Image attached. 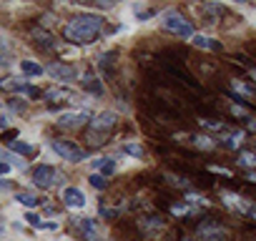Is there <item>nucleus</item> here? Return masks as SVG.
I'll return each instance as SVG.
<instances>
[{"instance_id":"f257e3e1","label":"nucleus","mask_w":256,"mask_h":241,"mask_svg":"<svg viewBox=\"0 0 256 241\" xmlns=\"http://www.w3.org/2000/svg\"><path fill=\"white\" fill-rule=\"evenodd\" d=\"M106 20L103 16H96V13H80L76 18H70L66 26H63V38L73 46H90L96 43V38L100 36Z\"/></svg>"},{"instance_id":"f03ea898","label":"nucleus","mask_w":256,"mask_h":241,"mask_svg":"<svg viewBox=\"0 0 256 241\" xmlns=\"http://www.w3.org/2000/svg\"><path fill=\"white\" fill-rule=\"evenodd\" d=\"M118 124V113L116 110H100L90 124H88V144H103L108 131Z\"/></svg>"},{"instance_id":"7ed1b4c3","label":"nucleus","mask_w":256,"mask_h":241,"mask_svg":"<svg viewBox=\"0 0 256 241\" xmlns=\"http://www.w3.org/2000/svg\"><path fill=\"white\" fill-rule=\"evenodd\" d=\"M161 28L164 30H168V33H174V36H181V38H194L196 33H194V26H191V20H186L181 13H176V10H166L164 16H161Z\"/></svg>"},{"instance_id":"20e7f679","label":"nucleus","mask_w":256,"mask_h":241,"mask_svg":"<svg viewBox=\"0 0 256 241\" xmlns=\"http://www.w3.org/2000/svg\"><path fill=\"white\" fill-rule=\"evenodd\" d=\"M86 124H90V113H88L86 108H73V110H63V113L56 116V126L68 128V131L80 128V126H86Z\"/></svg>"},{"instance_id":"39448f33","label":"nucleus","mask_w":256,"mask_h":241,"mask_svg":"<svg viewBox=\"0 0 256 241\" xmlns=\"http://www.w3.org/2000/svg\"><path fill=\"white\" fill-rule=\"evenodd\" d=\"M30 178L38 188H53L58 181H63V176L58 174V168H53L50 164H38L33 171H30Z\"/></svg>"},{"instance_id":"423d86ee","label":"nucleus","mask_w":256,"mask_h":241,"mask_svg":"<svg viewBox=\"0 0 256 241\" xmlns=\"http://www.w3.org/2000/svg\"><path fill=\"white\" fill-rule=\"evenodd\" d=\"M50 148H53V154L56 156H60L63 161H70V164H78V161H86L88 158V154H86V148H80V146H76V144H70V141H50Z\"/></svg>"},{"instance_id":"0eeeda50","label":"nucleus","mask_w":256,"mask_h":241,"mask_svg":"<svg viewBox=\"0 0 256 241\" xmlns=\"http://www.w3.org/2000/svg\"><path fill=\"white\" fill-rule=\"evenodd\" d=\"M60 201H63V206H68L73 211H83L88 206V196L80 186H66L60 191Z\"/></svg>"},{"instance_id":"6e6552de","label":"nucleus","mask_w":256,"mask_h":241,"mask_svg":"<svg viewBox=\"0 0 256 241\" xmlns=\"http://www.w3.org/2000/svg\"><path fill=\"white\" fill-rule=\"evenodd\" d=\"M196 236L198 241H228V231L216 224V221H204L196 226Z\"/></svg>"},{"instance_id":"1a4fd4ad","label":"nucleus","mask_w":256,"mask_h":241,"mask_svg":"<svg viewBox=\"0 0 256 241\" xmlns=\"http://www.w3.org/2000/svg\"><path fill=\"white\" fill-rule=\"evenodd\" d=\"M46 73H48L53 80L63 83V86L78 80V68H76V66H68V63H50V66L46 68Z\"/></svg>"},{"instance_id":"9d476101","label":"nucleus","mask_w":256,"mask_h":241,"mask_svg":"<svg viewBox=\"0 0 256 241\" xmlns=\"http://www.w3.org/2000/svg\"><path fill=\"white\" fill-rule=\"evenodd\" d=\"M0 88H3L6 93H23L26 98H30V96H36V90L28 86V78H3L0 80Z\"/></svg>"},{"instance_id":"9b49d317","label":"nucleus","mask_w":256,"mask_h":241,"mask_svg":"<svg viewBox=\"0 0 256 241\" xmlns=\"http://www.w3.org/2000/svg\"><path fill=\"white\" fill-rule=\"evenodd\" d=\"M221 204H224L226 208L236 211V214H246V216H248V206H251V201L241 198V196L234 194V191H221Z\"/></svg>"},{"instance_id":"f8f14e48","label":"nucleus","mask_w":256,"mask_h":241,"mask_svg":"<svg viewBox=\"0 0 256 241\" xmlns=\"http://www.w3.org/2000/svg\"><path fill=\"white\" fill-rule=\"evenodd\" d=\"M18 70H20V76L23 78H40V76H46V68L38 63V60H30V58H23V60H18Z\"/></svg>"},{"instance_id":"ddd939ff","label":"nucleus","mask_w":256,"mask_h":241,"mask_svg":"<svg viewBox=\"0 0 256 241\" xmlns=\"http://www.w3.org/2000/svg\"><path fill=\"white\" fill-rule=\"evenodd\" d=\"M43 98H46L48 103L70 100V98H76V90H73V88H68V86H53V88H48V90L43 93Z\"/></svg>"},{"instance_id":"4468645a","label":"nucleus","mask_w":256,"mask_h":241,"mask_svg":"<svg viewBox=\"0 0 256 241\" xmlns=\"http://www.w3.org/2000/svg\"><path fill=\"white\" fill-rule=\"evenodd\" d=\"M90 166H93V174H100V176H113L116 174V168H118V164H116V158H110V156H100V158H93L90 161Z\"/></svg>"},{"instance_id":"2eb2a0df","label":"nucleus","mask_w":256,"mask_h":241,"mask_svg":"<svg viewBox=\"0 0 256 241\" xmlns=\"http://www.w3.org/2000/svg\"><path fill=\"white\" fill-rule=\"evenodd\" d=\"M0 158H3L6 164H10L13 168H18V171H26V168H28V161H26L23 156L13 154V151H10V148H6V146H3V151H0Z\"/></svg>"},{"instance_id":"dca6fc26","label":"nucleus","mask_w":256,"mask_h":241,"mask_svg":"<svg viewBox=\"0 0 256 241\" xmlns=\"http://www.w3.org/2000/svg\"><path fill=\"white\" fill-rule=\"evenodd\" d=\"M188 43H191L194 48H204V50H218V48H221L218 40H214V38H208V36H204V33H196Z\"/></svg>"},{"instance_id":"f3484780","label":"nucleus","mask_w":256,"mask_h":241,"mask_svg":"<svg viewBox=\"0 0 256 241\" xmlns=\"http://www.w3.org/2000/svg\"><path fill=\"white\" fill-rule=\"evenodd\" d=\"M221 141H224V146H226L228 151H241V146H244L246 136H244V131H228Z\"/></svg>"},{"instance_id":"a211bd4d","label":"nucleus","mask_w":256,"mask_h":241,"mask_svg":"<svg viewBox=\"0 0 256 241\" xmlns=\"http://www.w3.org/2000/svg\"><path fill=\"white\" fill-rule=\"evenodd\" d=\"M231 90H234L236 96H241V98H244L246 103H256V93H254V90H251V88H248V86H246L244 80L234 78V80H231Z\"/></svg>"},{"instance_id":"6ab92c4d","label":"nucleus","mask_w":256,"mask_h":241,"mask_svg":"<svg viewBox=\"0 0 256 241\" xmlns=\"http://www.w3.org/2000/svg\"><path fill=\"white\" fill-rule=\"evenodd\" d=\"M6 148H10L13 154H18V156H30L33 151H36V146L33 144H28V141H23V138H16V141H8L6 144Z\"/></svg>"},{"instance_id":"aec40b11","label":"nucleus","mask_w":256,"mask_h":241,"mask_svg":"<svg viewBox=\"0 0 256 241\" xmlns=\"http://www.w3.org/2000/svg\"><path fill=\"white\" fill-rule=\"evenodd\" d=\"M16 201H18L20 206H26L28 211H33L36 206H40V196L33 194V191H18V194H16Z\"/></svg>"},{"instance_id":"412c9836","label":"nucleus","mask_w":256,"mask_h":241,"mask_svg":"<svg viewBox=\"0 0 256 241\" xmlns=\"http://www.w3.org/2000/svg\"><path fill=\"white\" fill-rule=\"evenodd\" d=\"M120 154H123V156H131V158H138V161L146 156V151H144V146H141L138 141H126V144L120 146Z\"/></svg>"},{"instance_id":"4be33fe9","label":"nucleus","mask_w":256,"mask_h":241,"mask_svg":"<svg viewBox=\"0 0 256 241\" xmlns=\"http://www.w3.org/2000/svg\"><path fill=\"white\" fill-rule=\"evenodd\" d=\"M83 88H88L93 96H103V93H106L103 83H100L96 76H86V78H83Z\"/></svg>"},{"instance_id":"5701e85b","label":"nucleus","mask_w":256,"mask_h":241,"mask_svg":"<svg viewBox=\"0 0 256 241\" xmlns=\"http://www.w3.org/2000/svg\"><path fill=\"white\" fill-rule=\"evenodd\" d=\"M191 141H194V146L201 148V151H214V148H216V141H214L211 136H206V134H201V136H191Z\"/></svg>"},{"instance_id":"b1692460","label":"nucleus","mask_w":256,"mask_h":241,"mask_svg":"<svg viewBox=\"0 0 256 241\" xmlns=\"http://www.w3.org/2000/svg\"><path fill=\"white\" fill-rule=\"evenodd\" d=\"M198 124H201L204 128H208V131H216V134H224V136H226V134L231 131L228 126H224V124H218V120H211V118H201V120H198Z\"/></svg>"},{"instance_id":"393cba45","label":"nucleus","mask_w":256,"mask_h":241,"mask_svg":"<svg viewBox=\"0 0 256 241\" xmlns=\"http://www.w3.org/2000/svg\"><path fill=\"white\" fill-rule=\"evenodd\" d=\"M238 164H241L244 168L254 171V168H256V154H254V151H238Z\"/></svg>"},{"instance_id":"a878e982","label":"nucleus","mask_w":256,"mask_h":241,"mask_svg":"<svg viewBox=\"0 0 256 241\" xmlns=\"http://www.w3.org/2000/svg\"><path fill=\"white\" fill-rule=\"evenodd\" d=\"M26 221L33 226V228H40V231H48V221H43L38 214H33V211H26Z\"/></svg>"},{"instance_id":"bb28decb","label":"nucleus","mask_w":256,"mask_h":241,"mask_svg":"<svg viewBox=\"0 0 256 241\" xmlns=\"http://www.w3.org/2000/svg\"><path fill=\"white\" fill-rule=\"evenodd\" d=\"M78 228H80L88 238H96V221H93V218H78Z\"/></svg>"},{"instance_id":"cd10ccee","label":"nucleus","mask_w":256,"mask_h":241,"mask_svg":"<svg viewBox=\"0 0 256 241\" xmlns=\"http://www.w3.org/2000/svg\"><path fill=\"white\" fill-rule=\"evenodd\" d=\"M171 214H174V216H194L196 208H194L191 204H174V206H171Z\"/></svg>"},{"instance_id":"c85d7f7f","label":"nucleus","mask_w":256,"mask_h":241,"mask_svg":"<svg viewBox=\"0 0 256 241\" xmlns=\"http://www.w3.org/2000/svg\"><path fill=\"white\" fill-rule=\"evenodd\" d=\"M88 184H90L96 191H106L108 178H106V176H100V174H90V176H88Z\"/></svg>"},{"instance_id":"c756f323","label":"nucleus","mask_w":256,"mask_h":241,"mask_svg":"<svg viewBox=\"0 0 256 241\" xmlns=\"http://www.w3.org/2000/svg\"><path fill=\"white\" fill-rule=\"evenodd\" d=\"M186 204H191L194 208H198V206H208L206 196H198V194H186Z\"/></svg>"},{"instance_id":"7c9ffc66","label":"nucleus","mask_w":256,"mask_h":241,"mask_svg":"<svg viewBox=\"0 0 256 241\" xmlns=\"http://www.w3.org/2000/svg\"><path fill=\"white\" fill-rule=\"evenodd\" d=\"M10 126H13V113H8V110L3 108V113H0V128L6 131V128H10Z\"/></svg>"},{"instance_id":"2f4dec72","label":"nucleus","mask_w":256,"mask_h":241,"mask_svg":"<svg viewBox=\"0 0 256 241\" xmlns=\"http://www.w3.org/2000/svg\"><path fill=\"white\" fill-rule=\"evenodd\" d=\"M228 108H231V113H234V116H238V118H246V120L251 118V113H248V110H246L244 106H236V103H231Z\"/></svg>"},{"instance_id":"473e14b6","label":"nucleus","mask_w":256,"mask_h":241,"mask_svg":"<svg viewBox=\"0 0 256 241\" xmlns=\"http://www.w3.org/2000/svg\"><path fill=\"white\" fill-rule=\"evenodd\" d=\"M134 13H136L138 18H151V16H154V10L146 8V6H134Z\"/></svg>"},{"instance_id":"72a5a7b5","label":"nucleus","mask_w":256,"mask_h":241,"mask_svg":"<svg viewBox=\"0 0 256 241\" xmlns=\"http://www.w3.org/2000/svg\"><path fill=\"white\" fill-rule=\"evenodd\" d=\"M208 171H214V174H221V176H231V171H228V168H221V166H208Z\"/></svg>"},{"instance_id":"f704fd0d","label":"nucleus","mask_w":256,"mask_h":241,"mask_svg":"<svg viewBox=\"0 0 256 241\" xmlns=\"http://www.w3.org/2000/svg\"><path fill=\"white\" fill-rule=\"evenodd\" d=\"M168 178H171L174 186H186V178H178V176H174V174H168Z\"/></svg>"},{"instance_id":"c9c22d12","label":"nucleus","mask_w":256,"mask_h":241,"mask_svg":"<svg viewBox=\"0 0 256 241\" xmlns=\"http://www.w3.org/2000/svg\"><path fill=\"white\" fill-rule=\"evenodd\" d=\"M10 168H13L10 164H6V161H0V174H3V176H8V174H10Z\"/></svg>"},{"instance_id":"e433bc0d","label":"nucleus","mask_w":256,"mask_h":241,"mask_svg":"<svg viewBox=\"0 0 256 241\" xmlns=\"http://www.w3.org/2000/svg\"><path fill=\"white\" fill-rule=\"evenodd\" d=\"M246 178H248V181H254V184H256V168H254V171H246Z\"/></svg>"},{"instance_id":"4c0bfd02","label":"nucleus","mask_w":256,"mask_h":241,"mask_svg":"<svg viewBox=\"0 0 256 241\" xmlns=\"http://www.w3.org/2000/svg\"><path fill=\"white\" fill-rule=\"evenodd\" d=\"M248 216L256 221V204H251V206H248Z\"/></svg>"},{"instance_id":"58836bf2","label":"nucleus","mask_w":256,"mask_h":241,"mask_svg":"<svg viewBox=\"0 0 256 241\" xmlns=\"http://www.w3.org/2000/svg\"><path fill=\"white\" fill-rule=\"evenodd\" d=\"M248 128H251V131H256V118H254V116L248 118Z\"/></svg>"},{"instance_id":"ea45409f","label":"nucleus","mask_w":256,"mask_h":241,"mask_svg":"<svg viewBox=\"0 0 256 241\" xmlns=\"http://www.w3.org/2000/svg\"><path fill=\"white\" fill-rule=\"evenodd\" d=\"M248 76L254 78V83H256V68H248Z\"/></svg>"},{"instance_id":"a19ab883","label":"nucleus","mask_w":256,"mask_h":241,"mask_svg":"<svg viewBox=\"0 0 256 241\" xmlns=\"http://www.w3.org/2000/svg\"><path fill=\"white\" fill-rule=\"evenodd\" d=\"M186 241H188V238H186Z\"/></svg>"}]
</instances>
